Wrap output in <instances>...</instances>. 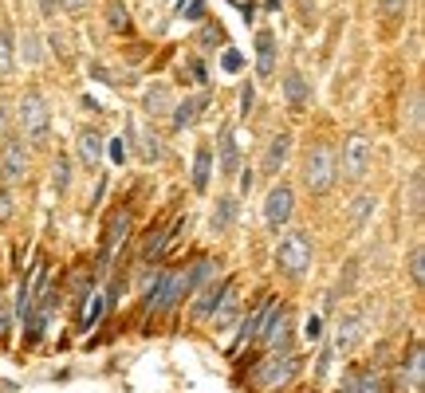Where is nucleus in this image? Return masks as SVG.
Masks as SVG:
<instances>
[{
  "label": "nucleus",
  "instance_id": "nucleus-1",
  "mask_svg": "<svg viewBox=\"0 0 425 393\" xmlns=\"http://www.w3.org/2000/svg\"><path fill=\"white\" fill-rule=\"evenodd\" d=\"M16 130H20L24 146H47L51 141V107H47L40 87H28L16 98Z\"/></svg>",
  "mask_w": 425,
  "mask_h": 393
},
{
  "label": "nucleus",
  "instance_id": "nucleus-2",
  "mask_svg": "<svg viewBox=\"0 0 425 393\" xmlns=\"http://www.w3.org/2000/svg\"><path fill=\"white\" fill-rule=\"evenodd\" d=\"M299 181L311 197H327L331 189L339 185V170H335V150L327 141H315L311 150L303 154V170H299Z\"/></svg>",
  "mask_w": 425,
  "mask_h": 393
},
{
  "label": "nucleus",
  "instance_id": "nucleus-3",
  "mask_svg": "<svg viewBox=\"0 0 425 393\" xmlns=\"http://www.w3.org/2000/svg\"><path fill=\"white\" fill-rule=\"evenodd\" d=\"M181 299H185V267H157L154 283L146 291V314L162 319L173 307H181Z\"/></svg>",
  "mask_w": 425,
  "mask_h": 393
},
{
  "label": "nucleus",
  "instance_id": "nucleus-4",
  "mask_svg": "<svg viewBox=\"0 0 425 393\" xmlns=\"http://www.w3.org/2000/svg\"><path fill=\"white\" fill-rule=\"evenodd\" d=\"M311 260H315V244L303 228H292V232L280 236V244H276V267H280V275L303 280L311 271Z\"/></svg>",
  "mask_w": 425,
  "mask_h": 393
},
{
  "label": "nucleus",
  "instance_id": "nucleus-5",
  "mask_svg": "<svg viewBox=\"0 0 425 393\" xmlns=\"http://www.w3.org/2000/svg\"><path fill=\"white\" fill-rule=\"evenodd\" d=\"M374 165V146L366 134H350L343 141V150H335V170H339V181H350V185H359L366 181V173Z\"/></svg>",
  "mask_w": 425,
  "mask_h": 393
},
{
  "label": "nucleus",
  "instance_id": "nucleus-6",
  "mask_svg": "<svg viewBox=\"0 0 425 393\" xmlns=\"http://www.w3.org/2000/svg\"><path fill=\"white\" fill-rule=\"evenodd\" d=\"M299 374V354H264V358L252 366V390L264 393H280V385H287Z\"/></svg>",
  "mask_w": 425,
  "mask_h": 393
},
{
  "label": "nucleus",
  "instance_id": "nucleus-7",
  "mask_svg": "<svg viewBox=\"0 0 425 393\" xmlns=\"http://www.w3.org/2000/svg\"><path fill=\"white\" fill-rule=\"evenodd\" d=\"M260 350L264 354H292V303H276L260 330Z\"/></svg>",
  "mask_w": 425,
  "mask_h": 393
},
{
  "label": "nucleus",
  "instance_id": "nucleus-8",
  "mask_svg": "<svg viewBox=\"0 0 425 393\" xmlns=\"http://www.w3.org/2000/svg\"><path fill=\"white\" fill-rule=\"evenodd\" d=\"M28 165H31V150L20 138H4L0 150V189H20L28 181Z\"/></svg>",
  "mask_w": 425,
  "mask_h": 393
},
{
  "label": "nucleus",
  "instance_id": "nucleus-9",
  "mask_svg": "<svg viewBox=\"0 0 425 393\" xmlns=\"http://www.w3.org/2000/svg\"><path fill=\"white\" fill-rule=\"evenodd\" d=\"M292 217H296V189L287 181H280V185L268 189V197H264V228L280 232V228L292 224Z\"/></svg>",
  "mask_w": 425,
  "mask_h": 393
},
{
  "label": "nucleus",
  "instance_id": "nucleus-10",
  "mask_svg": "<svg viewBox=\"0 0 425 393\" xmlns=\"http://www.w3.org/2000/svg\"><path fill=\"white\" fill-rule=\"evenodd\" d=\"M126 240H130V208H114V217L103 228V244H99V275H107L110 260L126 248Z\"/></svg>",
  "mask_w": 425,
  "mask_h": 393
},
{
  "label": "nucleus",
  "instance_id": "nucleus-11",
  "mask_svg": "<svg viewBox=\"0 0 425 393\" xmlns=\"http://www.w3.org/2000/svg\"><path fill=\"white\" fill-rule=\"evenodd\" d=\"M252 47H256V55H252L256 79H272L276 71H280V36H276L272 28H260L256 31V40H252Z\"/></svg>",
  "mask_w": 425,
  "mask_h": 393
},
{
  "label": "nucleus",
  "instance_id": "nucleus-12",
  "mask_svg": "<svg viewBox=\"0 0 425 393\" xmlns=\"http://www.w3.org/2000/svg\"><path fill=\"white\" fill-rule=\"evenodd\" d=\"M276 303H280L276 295H264V299H260V307H252V311L244 314V323H240V334H236V342H233V354H240L244 346H252L256 338H260V330H264L268 314H272V307H276Z\"/></svg>",
  "mask_w": 425,
  "mask_h": 393
},
{
  "label": "nucleus",
  "instance_id": "nucleus-13",
  "mask_svg": "<svg viewBox=\"0 0 425 393\" xmlns=\"http://www.w3.org/2000/svg\"><path fill=\"white\" fill-rule=\"evenodd\" d=\"M280 94H283V103H287L292 114H303V110L311 107V83H307L303 71H296V67H287L280 75Z\"/></svg>",
  "mask_w": 425,
  "mask_h": 393
},
{
  "label": "nucleus",
  "instance_id": "nucleus-14",
  "mask_svg": "<svg viewBox=\"0 0 425 393\" xmlns=\"http://www.w3.org/2000/svg\"><path fill=\"white\" fill-rule=\"evenodd\" d=\"M292 146H296L292 130H276V134L268 138V146H264V157H260V173H264V177H276V173L287 165V157H292Z\"/></svg>",
  "mask_w": 425,
  "mask_h": 393
},
{
  "label": "nucleus",
  "instance_id": "nucleus-15",
  "mask_svg": "<svg viewBox=\"0 0 425 393\" xmlns=\"http://www.w3.org/2000/svg\"><path fill=\"white\" fill-rule=\"evenodd\" d=\"M422 385H425V342L413 338V342H409V358L402 362V370H398V390L422 393Z\"/></svg>",
  "mask_w": 425,
  "mask_h": 393
},
{
  "label": "nucleus",
  "instance_id": "nucleus-16",
  "mask_svg": "<svg viewBox=\"0 0 425 393\" xmlns=\"http://www.w3.org/2000/svg\"><path fill=\"white\" fill-rule=\"evenodd\" d=\"M366 338V314L362 311H350L343 314V323L335 327V342H331V354H350L355 346Z\"/></svg>",
  "mask_w": 425,
  "mask_h": 393
},
{
  "label": "nucleus",
  "instance_id": "nucleus-17",
  "mask_svg": "<svg viewBox=\"0 0 425 393\" xmlns=\"http://www.w3.org/2000/svg\"><path fill=\"white\" fill-rule=\"evenodd\" d=\"M244 165V154H240V141H236V126L224 122L220 126V146H217V170L220 177H236Z\"/></svg>",
  "mask_w": 425,
  "mask_h": 393
},
{
  "label": "nucleus",
  "instance_id": "nucleus-18",
  "mask_svg": "<svg viewBox=\"0 0 425 393\" xmlns=\"http://www.w3.org/2000/svg\"><path fill=\"white\" fill-rule=\"evenodd\" d=\"M209 103H213V94H209V91L185 94L181 103H173V110H170V126H173V130H189V126H197V118H201L205 110H209Z\"/></svg>",
  "mask_w": 425,
  "mask_h": 393
},
{
  "label": "nucleus",
  "instance_id": "nucleus-19",
  "mask_svg": "<svg viewBox=\"0 0 425 393\" xmlns=\"http://www.w3.org/2000/svg\"><path fill=\"white\" fill-rule=\"evenodd\" d=\"M229 283H233V275H217L209 287H201L197 299H193V307H189V319H193V323H209V314H213V307H217V299L224 295Z\"/></svg>",
  "mask_w": 425,
  "mask_h": 393
},
{
  "label": "nucleus",
  "instance_id": "nucleus-20",
  "mask_svg": "<svg viewBox=\"0 0 425 393\" xmlns=\"http://www.w3.org/2000/svg\"><path fill=\"white\" fill-rule=\"evenodd\" d=\"M236 220H240V197L236 193H220L217 204H213V217H209V228L217 236H224L236 228Z\"/></svg>",
  "mask_w": 425,
  "mask_h": 393
},
{
  "label": "nucleus",
  "instance_id": "nucleus-21",
  "mask_svg": "<svg viewBox=\"0 0 425 393\" xmlns=\"http://www.w3.org/2000/svg\"><path fill=\"white\" fill-rule=\"evenodd\" d=\"M339 393H386V377H382V370H374V366H362V370H350V374L343 377Z\"/></svg>",
  "mask_w": 425,
  "mask_h": 393
},
{
  "label": "nucleus",
  "instance_id": "nucleus-22",
  "mask_svg": "<svg viewBox=\"0 0 425 393\" xmlns=\"http://www.w3.org/2000/svg\"><path fill=\"white\" fill-rule=\"evenodd\" d=\"M217 275H220L217 260H213V256H197V260L185 267V295H197V291H201V287H209Z\"/></svg>",
  "mask_w": 425,
  "mask_h": 393
},
{
  "label": "nucleus",
  "instance_id": "nucleus-23",
  "mask_svg": "<svg viewBox=\"0 0 425 393\" xmlns=\"http://www.w3.org/2000/svg\"><path fill=\"white\" fill-rule=\"evenodd\" d=\"M236 314H240V291H236V280L224 287V295L217 299V307H213V314H209V327L213 330H224L236 323Z\"/></svg>",
  "mask_w": 425,
  "mask_h": 393
},
{
  "label": "nucleus",
  "instance_id": "nucleus-24",
  "mask_svg": "<svg viewBox=\"0 0 425 393\" xmlns=\"http://www.w3.org/2000/svg\"><path fill=\"white\" fill-rule=\"evenodd\" d=\"M103 146H107V141H103V130H99V126H83V130H79L75 154L87 170H94V165L103 161Z\"/></svg>",
  "mask_w": 425,
  "mask_h": 393
},
{
  "label": "nucleus",
  "instance_id": "nucleus-25",
  "mask_svg": "<svg viewBox=\"0 0 425 393\" xmlns=\"http://www.w3.org/2000/svg\"><path fill=\"white\" fill-rule=\"evenodd\" d=\"M170 110H173L170 83H154V87H146V94H142V114H146V118H170Z\"/></svg>",
  "mask_w": 425,
  "mask_h": 393
},
{
  "label": "nucleus",
  "instance_id": "nucleus-26",
  "mask_svg": "<svg viewBox=\"0 0 425 393\" xmlns=\"http://www.w3.org/2000/svg\"><path fill=\"white\" fill-rule=\"evenodd\" d=\"M189 181H193V193H205L209 181H213V146L201 141L193 150V170H189Z\"/></svg>",
  "mask_w": 425,
  "mask_h": 393
},
{
  "label": "nucleus",
  "instance_id": "nucleus-27",
  "mask_svg": "<svg viewBox=\"0 0 425 393\" xmlns=\"http://www.w3.org/2000/svg\"><path fill=\"white\" fill-rule=\"evenodd\" d=\"M422 126H425V94L422 87H409V103L402 110V130L409 138H422Z\"/></svg>",
  "mask_w": 425,
  "mask_h": 393
},
{
  "label": "nucleus",
  "instance_id": "nucleus-28",
  "mask_svg": "<svg viewBox=\"0 0 425 393\" xmlns=\"http://www.w3.org/2000/svg\"><path fill=\"white\" fill-rule=\"evenodd\" d=\"M374 213H378V197L374 193H359L355 201L346 204V224H350V228H362Z\"/></svg>",
  "mask_w": 425,
  "mask_h": 393
},
{
  "label": "nucleus",
  "instance_id": "nucleus-29",
  "mask_svg": "<svg viewBox=\"0 0 425 393\" xmlns=\"http://www.w3.org/2000/svg\"><path fill=\"white\" fill-rule=\"evenodd\" d=\"M103 314H107V299L99 291H87L83 295V314H79V330H94L103 323Z\"/></svg>",
  "mask_w": 425,
  "mask_h": 393
},
{
  "label": "nucleus",
  "instance_id": "nucleus-30",
  "mask_svg": "<svg viewBox=\"0 0 425 393\" xmlns=\"http://www.w3.org/2000/svg\"><path fill=\"white\" fill-rule=\"evenodd\" d=\"M103 20H107V28L114 31V36H126L130 24H134V16H130V8H126L123 0H107V4H103Z\"/></svg>",
  "mask_w": 425,
  "mask_h": 393
},
{
  "label": "nucleus",
  "instance_id": "nucleus-31",
  "mask_svg": "<svg viewBox=\"0 0 425 393\" xmlns=\"http://www.w3.org/2000/svg\"><path fill=\"white\" fill-rule=\"evenodd\" d=\"M138 154L146 165H154V161H162L166 157V141H162V134L157 130H138Z\"/></svg>",
  "mask_w": 425,
  "mask_h": 393
},
{
  "label": "nucleus",
  "instance_id": "nucleus-32",
  "mask_svg": "<svg viewBox=\"0 0 425 393\" xmlns=\"http://www.w3.org/2000/svg\"><path fill=\"white\" fill-rule=\"evenodd\" d=\"M16 59L28 63V67H40V63H44V40H40L36 31H24V40H20V51H16Z\"/></svg>",
  "mask_w": 425,
  "mask_h": 393
},
{
  "label": "nucleus",
  "instance_id": "nucleus-33",
  "mask_svg": "<svg viewBox=\"0 0 425 393\" xmlns=\"http://www.w3.org/2000/svg\"><path fill=\"white\" fill-rule=\"evenodd\" d=\"M51 189L55 193H67L71 189V157L63 154V150L51 157Z\"/></svg>",
  "mask_w": 425,
  "mask_h": 393
},
{
  "label": "nucleus",
  "instance_id": "nucleus-34",
  "mask_svg": "<svg viewBox=\"0 0 425 393\" xmlns=\"http://www.w3.org/2000/svg\"><path fill=\"white\" fill-rule=\"evenodd\" d=\"M16 71V44H12V28H0V79H8Z\"/></svg>",
  "mask_w": 425,
  "mask_h": 393
},
{
  "label": "nucleus",
  "instance_id": "nucleus-35",
  "mask_svg": "<svg viewBox=\"0 0 425 393\" xmlns=\"http://www.w3.org/2000/svg\"><path fill=\"white\" fill-rule=\"evenodd\" d=\"M409 283L422 291L425 287V244H413L409 248Z\"/></svg>",
  "mask_w": 425,
  "mask_h": 393
},
{
  "label": "nucleus",
  "instance_id": "nucleus-36",
  "mask_svg": "<svg viewBox=\"0 0 425 393\" xmlns=\"http://www.w3.org/2000/svg\"><path fill=\"white\" fill-rule=\"evenodd\" d=\"M374 4H378V16H382L386 24H398V20H406L413 0H374Z\"/></svg>",
  "mask_w": 425,
  "mask_h": 393
},
{
  "label": "nucleus",
  "instance_id": "nucleus-37",
  "mask_svg": "<svg viewBox=\"0 0 425 393\" xmlns=\"http://www.w3.org/2000/svg\"><path fill=\"white\" fill-rule=\"evenodd\" d=\"M103 157H110L114 165H126V161H130V138H126V134L110 138L107 146H103Z\"/></svg>",
  "mask_w": 425,
  "mask_h": 393
},
{
  "label": "nucleus",
  "instance_id": "nucleus-38",
  "mask_svg": "<svg viewBox=\"0 0 425 393\" xmlns=\"http://www.w3.org/2000/svg\"><path fill=\"white\" fill-rule=\"evenodd\" d=\"M425 181H422V170L409 177V213H413V220H422V213H425Z\"/></svg>",
  "mask_w": 425,
  "mask_h": 393
},
{
  "label": "nucleus",
  "instance_id": "nucleus-39",
  "mask_svg": "<svg viewBox=\"0 0 425 393\" xmlns=\"http://www.w3.org/2000/svg\"><path fill=\"white\" fill-rule=\"evenodd\" d=\"M47 44H51V51H55V59H63V63H71V59H75V47H71V40H67V36H63L60 28L47 36Z\"/></svg>",
  "mask_w": 425,
  "mask_h": 393
},
{
  "label": "nucleus",
  "instance_id": "nucleus-40",
  "mask_svg": "<svg viewBox=\"0 0 425 393\" xmlns=\"http://www.w3.org/2000/svg\"><path fill=\"white\" fill-rule=\"evenodd\" d=\"M177 16L185 24H201L205 20V0H177Z\"/></svg>",
  "mask_w": 425,
  "mask_h": 393
},
{
  "label": "nucleus",
  "instance_id": "nucleus-41",
  "mask_svg": "<svg viewBox=\"0 0 425 393\" xmlns=\"http://www.w3.org/2000/svg\"><path fill=\"white\" fill-rule=\"evenodd\" d=\"M197 44L201 47H224V28H220V24H205L201 36H197Z\"/></svg>",
  "mask_w": 425,
  "mask_h": 393
},
{
  "label": "nucleus",
  "instance_id": "nucleus-42",
  "mask_svg": "<svg viewBox=\"0 0 425 393\" xmlns=\"http://www.w3.org/2000/svg\"><path fill=\"white\" fill-rule=\"evenodd\" d=\"M220 67H224L229 75H240V71H244V55H240L236 47H224V51H220Z\"/></svg>",
  "mask_w": 425,
  "mask_h": 393
},
{
  "label": "nucleus",
  "instance_id": "nucleus-43",
  "mask_svg": "<svg viewBox=\"0 0 425 393\" xmlns=\"http://www.w3.org/2000/svg\"><path fill=\"white\" fill-rule=\"evenodd\" d=\"M12 217H16V193L0 189V220H12Z\"/></svg>",
  "mask_w": 425,
  "mask_h": 393
},
{
  "label": "nucleus",
  "instance_id": "nucleus-44",
  "mask_svg": "<svg viewBox=\"0 0 425 393\" xmlns=\"http://www.w3.org/2000/svg\"><path fill=\"white\" fill-rule=\"evenodd\" d=\"M303 338H307V342H323V319H319V314H311V319H307V327H303Z\"/></svg>",
  "mask_w": 425,
  "mask_h": 393
},
{
  "label": "nucleus",
  "instance_id": "nucleus-45",
  "mask_svg": "<svg viewBox=\"0 0 425 393\" xmlns=\"http://www.w3.org/2000/svg\"><path fill=\"white\" fill-rule=\"evenodd\" d=\"M252 107H256V87H244V91H240V118H248L252 114Z\"/></svg>",
  "mask_w": 425,
  "mask_h": 393
},
{
  "label": "nucleus",
  "instance_id": "nucleus-46",
  "mask_svg": "<svg viewBox=\"0 0 425 393\" xmlns=\"http://www.w3.org/2000/svg\"><path fill=\"white\" fill-rule=\"evenodd\" d=\"M8 327H12V307L0 299V338H8Z\"/></svg>",
  "mask_w": 425,
  "mask_h": 393
},
{
  "label": "nucleus",
  "instance_id": "nucleus-47",
  "mask_svg": "<svg viewBox=\"0 0 425 393\" xmlns=\"http://www.w3.org/2000/svg\"><path fill=\"white\" fill-rule=\"evenodd\" d=\"M252 185H256V173H252V170H240V189H236V197H248Z\"/></svg>",
  "mask_w": 425,
  "mask_h": 393
},
{
  "label": "nucleus",
  "instance_id": "nucleus-48",
  "mask_svg": "<svg viewBox=\"0 0 425 393\" xmlns=\"http://www.w3.org/2000/svg\"><path fill=\"white\" fill-rule=\"evenodd\" d=\"M60 8H63V12H71V16H79V12H87V8H91V0H60Z\"/></svg>",
  "mask_w": 425,
  "mask_h": 393
},
{
  "label": "nucleus",
  "instance_id": "nucleus-49",
  "mask_svg": "<svg viewBox=\"0 0 425 393\" xmlns=\"http://www.w3.org/2000/svg\"><path fill=\"white\" fill-rule=\"evenodd\" d=\"M8 130H12V110L8 103H0V138H8Z\"/></svg>",
  "mask_w": 425,
  "mask_h": 393
},
{
  "label": "nucleus",
  "instance_id": "nucleus-50",
  "mask_svg": "<svg viewBox=\"0 0 425 393\" xmlns=\"http://www.w3.org/2000/svg\"><path fill=\"white\" fill-rule=\"evenodd\" d=\"M36 8H40V16H44V20H51V16L60 12V0H36Z\"/></svg>",
  "mask_w": 425,
  "mask_h": 393
},
{
  "label": "nucleus",
  "instance_id": "nucleus-51",
  "mask_svg": "<svg viewBox=\"0 0 425 393\" xmlns=\"http://www.w3.org/2000/svg\"><path fill=\"white\" fill-rule=\"evenodd\" d=\"M233 4L240 8V12H244V20L252 24V16H256V4H252V0H248V4H244V0H233Z\"/></svg>",
  "mask_w": 425,
  "mask_h": 393
}]
</instances>
